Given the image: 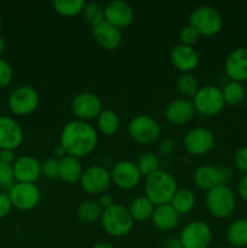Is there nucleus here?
Instances as JSON below:
<instances>
[{
  "mask_svg": "<svg viewBox=\"0 0 247 248\" xmlns=\"http://www.w3.org/2000/svg\"><path fill=\"white\" fill-rule=\"evenodd\" d=\"M53 155H55V157L56 159H58V160H61L62 159V157H64L65 155V152H64V149H63L62 147H61L60 144L57 145V147L55 148V150H53Z\"/></svg>",
  "mask_w": 247,
  "mask_h": 248,
  "instance_id": "nucleus-47",
  "label": "nucleus"
},
{
  "mask_svg": "<svg viewBox=\"0 0 247 248\" xmlns=\"http://www.w3.org/2000/svg\"><path fill=\"white\" fill-rule=\"evenodd\" d=\"M172 207L178 212V215H186V213L190 212L194 207H195L196 203V198L195 194L188 188H182L177 189L176 194L172 198L171 202Z\"/></svg>",
  "mask_w": 247,
  "mask_h": 248,
  "instance_id": "nucleus-26",
  "label": "nucleus"
},
{
  "mask_svg": "<svg viewBox=\"0 0 247 248\" xmlns=\"http://www.w3.org/2000/svg\"><path fill=\"white\" fill-rule=\"evenodd\" d=\"M70 109H72L73 114L77 116V119L89 121L94 118H98V115L103 110V102L99 98L98 94L84 91L77 93L72 99Z\"/></svg>",
  "mask_w": 247,
  "mask_h": 248,
  "instance_id": "nucleus-12",
  "label": "nucleus"
},
{
  "mask_svg": "<svg viewBox=\"0 0 247 248\" xmlns=\"http://www.w3.org/2000/svg\"><path fill=\"white\" fill-rule=\"evenodd\" d=\"M0 248H2V247H1V246H0Z\"/></svg>",
  "mask_w": 247,
  "mask_h": 248,
  "instance_id": "nucleus-54",
  "label": "nucleus"
},
{
  "mask_svg": "<svg viewBox=\"0 0 247 248\" xmlns=\"http://www.w3.org/2000/svg\"><path fill=\"white\" fill-rule=\"evenodd\" d=\"M135 18L133 7L124 0H113L104 7V19L119 29L128 27Z\"/></svg>",
  "mask_w": 247,
  "mask_h": 248,
  "instance_id": "nucleus-17",
  "label": "nucleus"
},
{
  "mask_svg": "<svg viewBox=\"0 0 247 248\" xmlns=\"http://www.w3.org/2000/svg\"><path fill=\"white\" fill-rule=\"evenodd\" d=\"M199 38H200V34L196 31L195 28H193L191 26H185L181 29L179 31V41L183 45L193 46L194 44L198 43Z\"/></svg>",
  "mask_w": 247,
  "mask_h": 248,
  "instance_id": "nucleus-36",
  "label": "nucleus"
},
{
  "mask_svg": "<svg viewBox=\"0 0 247 248\" xmlns=\"http://www.w3.org/2000/svg\"><path fill=\"white\" fill-rule=\"evenodd\" d=\"M15 179L19 183H35L41 174V162L31 155H22L17 157L12 165Z\"/></svg>",
  "mask_w": 247,
  "mask_h": 248,
  "instance_id": "nucleus-18",
  "label": "nucleus"
},
{
  "mask_svg": "<svg viewBox=\"0 0 247 248\" xmlns=\"http://www.w3.org/2000/svg\"><path fill=\"white\" fill-rule=\"evenodd\" d=\"M99 222L104 232L113 237L126 236L132 232L135 225V220L127 208L118 203L103 210Z\"/></svg>",
  "mask_w": 247,
  "mask_h": 248,
  "instance_id": "nucleus-3",
  "label": "nucleus"
},
{
  "mask_svg": "<svg viewBox=\"0 0 247 248\" xmlns=\"http://www.w3.org/2000/svg\"><path fill=\"white\" fill-rule=\"evenodd\" d=\"M219 169V174H220V184H225L228 186L230 181L232 178V171L229 166L227 165H222V166L218 167Z\"/></svg>",
  "mask_w": 247,
  "mask_h": 248,
  "instance_id": "nucleus-42",
  "label": "nucleus"
},
{
  "mask_svg": "<svg viewBox=\"0 0 247 248\" xmlns=\"http://www.w3.org/2000/svg\"><path fill=\"white\" fill-rule=\"evenodd\" d=\"M0 103H1V93H0Z\"/></svg>",
  "mask_w": 247,
  "mask_h": 248,
  "instance_id": "nucleus-52",
  "label": "nucleus"
},
{
  "mask_svg": "<svg viewBox=\"0 0 247 248\" xmlns=\"http://www.w3.org/2000/svg\"><path fill=\"white\" fill-rule=\"evenodd\" d=\"M85 4L84 0H53L52 7L61 16L73 17L81 14Z\"/></svg>",
  "mask_w": 247,
  "mask_h": 248,
  "instance_id": "nucleus-30",
  "label": "nucleus"
},
{
  "mask_svg": "<svg viewBox=\"0 0 247 248\" xmlns=\"http://www.w3.org/2000/svg\"><path fill=\"white\" fill-rule=\"evenodd\" d=\"M177 90L182 96H184V98L186 97L193 98L199 90V81L195 75H193L191 73H183L179 75L178 80H177Z\"/></svg>",
  "mask_w": 247,
  "mask_h": 248,
  "instance_id": "nucleus-32",
  "label": "nucleus"
},
{
  "mask_svg": "<svg viewBox=\"0 0 247 248\" xmlns=\"http://www.w3.org/2000/svg\"><path fill=\"white\" fill-rule=\"evenodd\" d=\"M12 210V203L9 198V194L0 191V219L6 217Z\"/></svg>",
  "mask_w": 247,
  "mask_h": 248,
  "instance_id": "nucleus-40",
  "label": "nucleus"
},
{
  "mask_svg": "<svg viewBox=\"0 0 247 248\" xmlns=\"http://www.w3.org/2000/svg\"><path fill=\"white\" fill-rule=\"evenodd\" d=\"M222 94L225 103L230 104V106H236L244 101L245 89L241 82L230 80L222 87Z\"/></svg>",
  "mask_w": 247,
  "mask_h": 248,
  "instance_id": "nucleus-31",
  "label": "nucleus"
},
{
  "mask_svg": "<svg viewBox=\"0 0 247 248\" xmlns=\"http://www.w3.org/2000/svg\"><path fill=\"white\" fill-rule=\"evenodd\" d=\"M195 108L190 99L176 98L167 104L165 109V116L172 125H184L188 124L195 115Z\"/></svg>",
  "mask_w": 247,
  "mask_h": 248,
  "instance_id": "nucleus-20",
  "label": "nucleus"
},
{
  "mask_svg": "<svg viewBox=\"0 0 247 248\" xmlns=\"http://www.w3.org/2000/svg\"><path fill=\"white\" fill-rule=\"evenodd\" d=\"M81 14L85 21L92 26V28L104 21V7H102L98 2H86Z\"/></svg>",
  "mask_w": 247,
  "mask_h": 248,
  "instance_id": "nucleus-33",
  "label": "nucleus"
},
{
  "mask_svg": "<svg viewBox=\"0 0 247 248\" xmlns=\"http://www.w3.org/2000/svg\"><path fill=\"white\" fill-rule=\"evenodd\" d=\"M225 73L232 81L247 80V47L234 48L224 63Z\"/></svg>",
  "mask_w": 247,
  "mask_h": 248,
  "instance_id": "nucleus-21",
  "label": "nucleus"
},
{
  "mask_svg": "<svg viewBox=\"0 0 247 248\" xmlns=\"http://www.w3.org/2000/svg\"><path fill=\"white\" fill-rule=\"evenodd\" d=\"M165 248H183L179 239H169L167 240Z\"/></svg>",
  "mask_w": 247,
  "mask_h": 248,
  "instance_id": "nucleus-46",
  "label": "nucleus"
},
{
  "mask_svg": "<svg viewBox=\"0 0 247 248\" xmlns=\"http://www.w3.org/2000/svg\"><path fill=\"white\" fill-rule=\"evenodd\" d=\"M170 60L177 70L183 73H191L200 62V56L193 46L177 44L170 52Z\"/></svg>",
  "mask_w": 247,
  "mask_h": 248,
  "instance_id": "nucleus-16",
  "label": "nucleus"
},
{
  "mask_svg": "<svg viewBox=\"0 0 247 248\" xmlns=\"http://www.w3.org/2000/svg\"><path fill=\"white\" fill-rule=\"evenodd\" d=\"M84 172L80 159L70 155H65L58 160V178L68 184H74L80 181Z\"/></svg>",
  "mask_w": 247,
  "mask_h": 248,
  "instance_id": "nucleus-24",
  "label": "nucleus"
},
{
  "mask_svg": "<svg viewBox=\"0 0 247 248\" xmlns=\"http://www.w3.org/2000/svg\"><path fill=\"white\" fill-rule=\"evenodd\" d=\"M23 142V130L14 118L0 116V150H15Z\"/></svg>",
  "mask_w": 247,
  "mask_h": 248,
  "instance_id": "nucleus-15",
  "label": "nucleus"
},
{
  "mask_svg": "<svg viewBox=\"0 0 247 248\" xmlns=\"http://www.w3.org/2000/svg\"><path fill=\"white\" fill-rule=\"evenodd\" d=\"M40 102L38 91L33 86L22 85L15 89L9 97V108L17 116H26L36 110Z\"/></svg>",
  "mask_w": 247,
  "mask_h": 248,
  "instance_id": "nucleus-8",
  "label": "nucleus"
},
{
  "mask_svg": "<svg viewBox=\"0 0 247 248\" xmlns=\"http://www.w3.org/2000/svg\"><path fill=\"white\" fill-rule=\"evenodd\" d=\"M5 47H6V43H5V39L2 36H0V55L5 51Z\"/></svg>",
  "mask_w": 247,
  "mask_h": 248,
  "instance_id": "nucleus-49",
  "label": "nucleus"
},
{
  "mask_svg": "<svg viewBox=\"0 0 247 248\" xmlns=\"http://www.w3.org/2000/svg\"><path fill=\"white\" fill-rule=\"evenodd\" d=\"M189 26L195 28L200 35H215L222 29L223 17L215 7L201 5L195 7L189 15Z\"/></svg>",
  "mask_w": 247,
  "mask_h": 248,
  "instance_id": "nucleus-5",
  "label": "nucleus"
},
{
  "mask_svg": "<svg viewBox=\"0 0 247 248\" xmlns=\"http://www.w3.org/2000/svg\"><path fill=\"white\" fill-rule=\"evenodd\" d=\"M237 190H239L240 196L247 201V173L240 178L239 183H237Z\"/></svg>",
  "mask_w": 247,
  "mask_h": 248,
  "instance_id": "nucleus-45",
  "label": "nucleus"
},
{
  "mask_svg": "<svg viewBox=\"0 0 247 248\" xmlns=\"http://www.w3.org/2000/svg\"><path fill=\"white\" fill-rule=\"evenodd\" d=\"M41 174L48 179H55L58 177V160L47 159L41 162Z\"/></svg>",
  "mask_w": 247,
  "mask_h": 248,
  "instance_id": "nucleus-38",
  "label": "nucleus"
},
{
  "mask_svg": "<svg viewBox=\"0 0 247 248\" xmlns=\"http://www.w3.org/2000/svg\"><path fill=\"white\" fill-rule=\"evenodd\" d=\"M174 149H176V142L172 138H165L159 145V153L161 155H164V156L172 154L174 152Z\"/></svg>",
  "mask_w": 247,
  "mask_h": 248,
  "instance_id": "nucleus-41",
  "label": "nucleus"
},
{
  "mask_svg": "<svg viewBox=\"0 0 247 248\" xmlns=\"http://www.w3.org/2000/svg\"><path fill=\"white\" fill-rule=\"evenodd\" d=\"M91 248H115L111 244H109V242H97V244H94L93 246Z\"/></svg>",
  "mask_w": 247,
  "mask_h": 248,
  "instance_id": "nucleus-48",
  "label": "nucleus"
},
{
  "mask_svg": "<svg viewBox=\"0 0 247 248\" xmlns=\"http://www.w3.org/2000/svg\"><path fill=\"white\" fill-rule=\"evenodd\" d=\"M102 213H103V208L96 200H85L80 202L77 206V216L82 223L86 224H91V223L97 222L101 219Z\"/></svg>",
  "mask_w": 247,
  "mask_h": 248,
  "instance_id": "nucleus-28",
  "label": "nucleus"
},
{
  "mask_svg": "<svg viewBox=\"0 0 247 248\" xmlns=\"http://www.w3.org/2000/svg\"><path fill=\"white\" fill-rule=\"evenodd\" d=\"M79 182L82 190L87 194L102 195L108 190L111 184L110 171L102 165H92L84 170Z\"/></svg>",
  "mask_w": 247,
  "mask_h": 248,
  "instance_id": "nucleus-9",
  "label": "nucleus"
},
{
  "mask_svg": "<svg viewBox=\"0 0 247 248\" xmlns=\"http://www.w3.org/2000/svg\"><path fill=\"white\" fill-rule=\"evenodd\" d=\"M142 176H148V174L153 173V172L160 170V159L156 154L152 152L144 153L139 156L138 161L136 162Z\"/></svg>",
  "mask_w": 247,
  "mask_h": 248,
  "instance_id": "nucleus-34",
  "label": "nucleus"
},
{
  "mask_svg": "<svg viewBox=\"0 0 247 248\" xmlns=\"http://www.w3.org/2000/svg\"><path fill=\"white\" fill-rule=\"evenodd\" d=\"M191 102L195 110L205 116L217 115L223 110L225 104L222 90L215 85H205L199 87Z\"/></svg>",
  "mask_w": 247,
  "mask_h": 248,
  "instance_id": "nucleus-7",
  "label": "nucleus"
},
{
  "mask_svg": "<svg viewBox=\"0 0 247 248\" xmlns=\"http://www.w3.org/2000/svg\"><path fill=\"white\" fill-rule=\"evenodd\" d=\"M15 161H16V155L14 150H0V162L14 165Z\"/></svg>",
  "mask_w": 247,
  "mask_h": 248,
  "instance_id": "nucleus-43",
  "label": "nucleus"
},
{
  "mask_svg": "<svg viewBox=\"0 0 247 248\" xmlns=\"http://www.w3.org/2000/svg\"><path fill=\"white\" fill-rule=\"evenodd\" d=\"M98 143V133L89 121L74 119L63 126L60 145L65 154L80 159L91 154Z\"/></svg>",
  "mask_w": 247,
  "mask_h": 248,
  "instance_id": "nucleus-1",
  "label": "nucleus"
},
{
  "mask_svg": "<svg viewBox=\"0 0 247 248\" xmlns=\"http://www.w3.org/2000/svg\"><path fill=\"white\" fill-rule=\"evenodd\" d=\"M98 203L101 205V207L103 208V210H107V208H109V207H111L113 205H115L113 196H111L110 194H107V193L99 195Z\"/></svg>",
  "mask_w": 247,
  "mask_h": 248,
  "instance_id": "nucleus-44",
  "label": "nucleus"
},
{
  "mask_svg": "<svg viewBox=\"0 0 247 248\" xmlns=\"http://www.w3.org/2000/svg\"><path fill=\"white\" fill-rule=\"evenodd\" d=\"M241 248H247V247H241Z\"/></svg>",
  "mask_w": 247,
  "mask_h": 248,
  "instance_id": "nucleus-53",
  "label": "nucleus"
},
{
  "mask_svg": "<svg viewBox=\"0 0 247 248\" xmlns=\"http://www.w3.org/2000/svg\"><path fill=\"white\" fill-rule=\"evenodd\" d=\"M154 208L155 205L147 196H138L131 201L127 210L135 222H145L152 218Z\"/></svg>",
  "mask_w": 247,
  "mask_h": 248,
  "instance_id": "nucleus-25",
  "label": "nucleus"
},
{
  "mask_svg": "<svg viewBox=\"0 0 247 248\" xmlns=\"http://www.w3.org/2000/svg\"><path fill=\"white\" fill-rule=\"evenodd\" d=\"M217 248H230V247H228V246H220V247H217Z\"/></svg>",
  "mask_w": 247,
  "mask_h": 248,
  "instance_id": "nucleus-50",
  "label": "nucleus"
},
{
  "mask_svg": "<svg viewBox=\"0 0 247 248\" xmlns=\"http://www.w3.org/2000/svg\"><path fill=\"white\" fill-rule=\"evenodd\" d=\"M92 35L101 47L108 51L116 50L123 41L121 29L110 24L106 19L92 28Z\"/></svg>",
  "mask_w": 247,
  "mask_h": 248,
  "instance_id": "nucleus-19",
  "label": "nucleus"
},
{
  "mask_svg": "<svg viewBox=\"0 0 247 248\" xmlns=\"http://www.w3.org/2000/svg\"><path fill=\"white\" fill-rule=\"evenodd\" d=\"M111 183L124 190L136 188L142 181V173L137 164L131 160H119L113 165L110 171Z\"/></svg>",
  "mask_w": 247,
  "mask_h": 248,
  "instance_id": "nucleus-13",
  "label": "nucleus"
},
{
  "mask_svg": "<svg viewBox=\"0 0 247 248\" xmlns=\"http://www.w3.org/2000/svg\"><path fill=\"white\" fill-rule=\"evenodd\" d=\"M150 219L156 229L161 232H170L178 225L179 215L171 203H164V205L155 206L154 212Z\"/></svg>",
  "mask_w": 247,
  "mask_h": 248,
  "instance_id": "nucleus-22",
  "label": "nucleus"
},
{
  "mask_svg": "<svg viewBox=\"0 0 247 248\" xmlns=\"http://www.w3.org/2000/svg\"><path fill=\"white\" fill-rule=\"evenodd\" d=\"M97 127L104 136H113L120 127L119 115L111 109H103L97 118Z\"/></svg>",
  "mask_w": 247,
  "mask_h": 248,
  "instance_id": "nucleus-29",
  "label": "nucleus"
},
{
  "mask_svg": "<svg viewBox=\"0 0 247 248\" xmlns=\"http://www.w3.org/2000/svg\"><path fill=\"white\" fill-rule=\"evenodd\" d=\"M177 189L176 178L165 170H157L144 178L145 196L155 206L171 202Z\"/></svg>",
  "mask_w": 247,
  "mask_h": 248,
  "instance_id": "nucleus-2",
  "label": "nucleus"
},
{
  "mask_svg": "<svg viewBox=\"0 0 247 248\" xmlns=\"http://www.w3.org/2000/svg\"><path fill=\"white\" fill-rule=\"evenodd\" d=\"M0 29H1V18H0Z\"/></svg>",
  "mask_w": 247,
  "mask_h": 248,
  "instance_id": "nucleus-51",
  "label": "nucleus"
},
{
  "mask_svg": "<svg viewBox=\"0 0 247 248\" xmlns=\"http://www.w3.org/2000/svg\"><path fill=\"white\" fill-rule=\"evenodd\" d=\"M208 212L216 218H228L234 212L236 199L232 189L225 184H219L207 191L205 198Z\"/></svg>",
  "mask_w": 247,
  "mask_h": 248,
  "instance_id": "nucleus-4",
  "label": "nucleus"
},
{
  "mask_svg": "<svg viewBox=\"0 0 247 248\" xmlns=\"http://www.w3.org/2000/svg\"><path fill=\"white\" fill-rule=\"evenodd\" d=\"M15 173L12 165L0 162V186H9V190L15 184Z\"/></svg>",
  "mask_w": 247,
  "mask_h": 248,
  "instance_id": "nucleus-35",
  "label": "nucleus"
},
{
  "mask_svg": "<svg viewBox=\"0 0 247 248\" xmlns=\"http://www.w3.org/2000/svg\"><path fill=\"white\" fill-rule=\"evenodd\" d=\"M14 78V70L10 63L0 58V89H5L9 86Z\"/></svg>",
  "mask_w": 247,
  "mask_h": 248,
  "instance_id": "nucleus-37",
  "label": "nucleus"
},
{
  "mask_svg": "<svg viewBox=\"0 0 247 248\" xmlns=\"http://www.w3.org/2000/svg\"><path fill=\"white\" fill-rule=\"evenodd\" d=\"M9 198L12 207L21 211H31L40 202V189L35 183H19L16 182L9 190Z\"/></svg>",
  "mask_w": 247,
  "mask_h": 248,
  "instance_id": "nucleus-11",
  "label": "nucleus"
},
{
  "mask_svg": "<svg viewBox=\"0 0 247 248\" xmlns=\"http://www.w3.org/2000/svg\"><path fill=\"white\" fill-rule=\"evenodd\" d=\"M127 132L135 142L148 145L159 140L161 127L153 116L140 114L131 119L127 125Z\"/></svg>",
  "mask_w": 247,
  "mask_h": 248,
  "instance_id": "nucleus-6",
  "label": "nucleus"
},
{
  "mask_svg": "<svg viewBox=\"0 0 247 248\" xmlns=\"http://www.w3.org/2000/svg\"><path fill=\"white\" fill-rule=\"evenodd\" d=\"M234 164L240 171L247 172V145L236 150L234 155Z\"/></svg>",
  "mask_w": 247,
  "mask_h": 248,
  "instance_id": "nucleus-39",
  "label": "nucleus"
},
{
  "mask_svg": "<svg viewBox=\"0 0 247 248\" xmlns=\"http://www.w3.org/2000/svg\"><path fill=\"white\" fill-rule=\"evenodd\" d=\"M193 181L199 189L211 190L220 184L219 169L213 165H201L194 171Z\"/></svg>",
  "mask_w": 247,
  "mask_h": 248,
  "instance_id": "nucleus-23",
  "label": "nucleus"
},
{
  "mask_svg": "<svg viewBox=\"0 0 247 248\" xmlns=\"http://www.w3.org/2000/svg\"><path fill=\"white\" fill-rule=\"evenodd\" d=\"M227 240L234 247H247V219L234 220L227 229Z\"/></svg>",
  "mask_w": 247,
  "mask_h": 248,
  "instance_id": "nucleus-27",
  "label": "nucleus"
},
{
  "mask_svg": "<svg viewBox=\"0 0 247 248\" xmlns=\"http://www.w3.org/2000/svg\"><path fill=\"white\" fill-rule=\"evenodd\" d=\"M184 149L191 155H205L215 148L216 140L212 131L205 127H194L183 138Z\"/></svg>",
  "mask_w": 247,
  "mask_h": 248,
  "instance_id": "nucleus-14",
  "label": "nucleus"
},
{
  "mask_svg": "<svg viewBox=\"0 0 247 248\" xmlns=\"http://www.w3.org/2000/svg\"><path fill=\"white\" fill-rule=\"evenodd\" d=\"M183 248H207L212 241V229L202 220H193L183 227L179 234Z\"/></svg>",
  "mask_w": 247,
  "mask_h": 248,
  "instance_id": "nucleus-10",
  "label": "nucleus"
}]
</instances>
